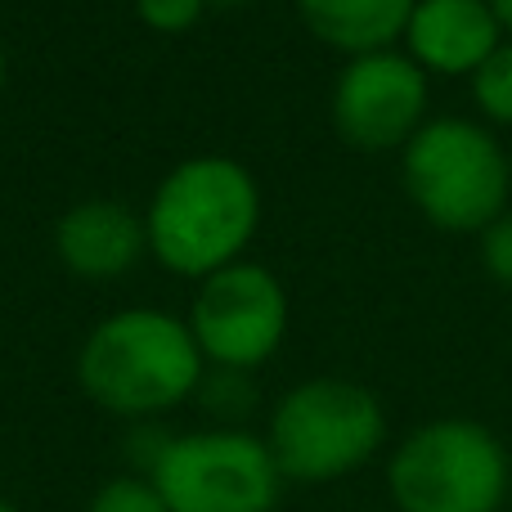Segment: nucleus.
Wrapping results in <instances>:
<instances>
[{
  "mask_svg": "<svg viewBox=\"0 0 512 512\" xmlns=\"http://www.w3.org/2000/svg\"><path fill=\"white\" fill-rule=\"evenodd\" d=\"M207 5H221V9H234V5H252V0H207Z\"/></svg>",
  "mask_w": 512,
  "mask_h": 512,
  "instance_id": "f3484780",
  "label": "nucleus"
},
{
  "mask_svg": "<svg viewBox=\"0 0 512 512\" xmlns=\"http://www.w3.org/2000/svg\"><path fill=\"white\" fill-rule=\"evenodd\" d=\"M86 512H167V504H162V495L153 490L149 477L126 472V477L104 481V486L90 495Z\"/></svg>",
  "mask_w": 512,
  "mask_h": 512,
  "instance_id": "ddd939ff",
  "label": "nucleus"
},
{
  "mask_svg": "<svg viewBox=\"0 0 512 512\" xmlns=\"http://www.w3.org/2000/svg\"><path fill=\"white\" fill-rule=\"evenodd\" d=\"M512 459L477 418H432L414 427L387 459L396 512H504Z\"/></svg>",
  "mask_w": 512,
  "mask_h": 512,
  "instance_id": "39448f33",
  "label": "nucleus"
},
{
  "mask_svg": "<svg viewBox=\"0 0 512 512\" xmlns=\"http://www.w3.org/2000/svg\"><path fill=\"white\" fill-rule=\"evenodd\" d=\"M490 9H495L499 23H504V32L512 36V0H490Z\"/></svg>",
  "mask_w": 512,
  "mask_h": 512,
  "instance_id": "dca6fc26",
  "label": "nucleus"
},
{
  "mask_svg": "<svg viewBox=\"0 0 512 512\" xmlns=\"http://www.w3.org/2000/svg\"><path fill=\"white\" fill-rule=\"evenodd\" d=\"M207 360L189 319L162 306H126L99 319L77 351V382L104 414L153 423L198 396Z\"/></svg>",
  "mask_w": 512,
  "mask_h": 512,
  "instance_id": "f257e3e1",
  "label": "nucleus"
},
{
  "mask_svg": "<svg viewBox=\"0 0 512 512\" xmlns=\"http://www.w3.org/2000/svg\"><path fill=\"white\" fill-rule=\"evenodd\" d=\"M149 252L144 216L117 198H81L54 225V256L68 274L86 283H113L140 265Z\"/></svg>",
  "mask_w": 512,
  "mask_h": 512,
  "instance_id": "9d476101",
  "label": "nucleus"
},
{
  "mask_svg": "<svg viewBox=\"0 0 512 512\" xmlns=\"http://www.w3.org/2000/svg\"><path fill=\"white\" fill-rule=\"evenodd\" d=\"M261 230V185L239 158L198 153L158 180L144 207V239L162 270L180 279H212L243 261Z\"/></svg>",
  "mask_w": 512,
  "mask_h": 512,
  "instance_id": "f03ea898",
  "label": "nucleus"
},
{
  "mask_svg": "<svg viewBox=\"0 0 512 512\" xmlns=\"http://www.w3.org/2000/svg\"><path fill=\"white\" fill-rule=\"evenodd\" d=\"M508 508H512V486H508Z\"/></svg>",
  "mask_w": 512,
  "mask_h": 512,
  "instance_id": "aec40b11",
  "label": "nucleus"
},
{
  "mask_svg": "<svg viewBox=\"0 0 512 512\" xmlns=\"http://www.w3.org/2000/svg\"><path fill=\"white\" fill-rule=\"evenodd\" d=\"M432 77L405 50H373L342 63L333 81V126L351 149H405L427 126Z\"/></svg>",
  "mask_w": 512,
  "mask_h": 512,
  "instance_id": "6e6552de",
  "label": "nucleus"
},
{
  "mask_svg": "<svg viewBox=\"0 0 512 512\" xmlns=\"http://www.w3.org/2000/svg\"><path fill=\"white\" fill-rule=\"evenodd\" d=\"M0 512H18V508H14V504H9V499H5V495H0Z\"/></svg>",
  "mask_w": 512,
  "mask_h": 512,
  "instance_id": "6ab92c4d",
  "label": "nucleus"
},
{
  "mask_svg": "<svg viewBox=\"0 0 512 512\" xmlns=\"http://www.w3.org/2000/svg\"><path fill=\"white\" fill-rule=\"evenodd\" d=\"M189 333L212 369L252 373L288 337V292L261 261H234L198 283L189 306Z\"/></svg>",
  "mask_w": 512,
  "mask_h": 512,
  "instance_id": "0eeeda50",
  "label": "nucleus"
},
{
  "mask_svg": "<svg viewBox=\"0 0 512 512\" xmlns=\"http://www.w3.org/2000/svg\"><path fill=\"white\" fill-rule=\"evenodd\" d=\"M400 185L436 230L481 234L512 207V153L477 117H427L400 149Z\"/></svg>",
  "mask_w": 512,
  "mask_h": 512,
  "instance_id": "7ed1b4c3",
  "label": "nucleus"
},
{
  "mask_svg": "<svg viewBox=\"0 0 512 512\" xmlns=\"http://www.w3.org/2000/svg\"><path fill=\"white\" fill-rule=\"evenodd\" d=\"M5 72H9V63H5V45H0V90H5Z\"/></svg>",
  "mask_w": 512,
  "mask_h": 512,
  "instance_id": "a211bd4d",
  "label": "nucleus"
},
{
  "mask_svg": "<svg viewBox=\"0 0 512 512\" xmlns=\"http://www.w3.org/2000/svg\"><path fill=\"white\" fill-rule=\"evenodd\" d=\"M472 104L486 126H512V36L495 45L486 63L472 72Z\"/></svg>",
  "mask_w": 512,
  "mask_h": 512,
  "instance_id": "f8f14e48",
  "label": "nucleus"
},
{
  "mask_svg": "<svg viewBox=\"0 0 512 512\" xmlns=\"http://www.w3.org/2000/svg\"><path fill=\"white\" fill-rule=\"evenodd\" d=\"M508 153H512V149H508Z\"/></svg>",
  "mask_w": 512,
  "mask_h": 512,
  "instance_id": "412c9836",
  "label": "nucleus"
},
{
  "mask_svg": "<svg viewBox=\"0 0 512 512\" xmlns=\"http://www.w3.org/2000/svg\"><path fill=\"white\" fill-rule=\"evenodd\" d=\"M477 239H481V265H486V274L499 288L512 292V207L504 216H495Z\"/></svg>",
  "mask_w": 512,
  "mask_h": 512,
  "instance_id": "2eb2a0df",
  "label": "nucleus"
},
{
  "mask_svg": "<svg viewBox=\"0 0 512 512\" xmlns=\"http://www.w3.org/2000/svg\"><path fill=\"white\" fill-rule=\"evenodd\" d=\"M207 0H135V14L144 27H153L158 36H180L189 27H198V18L207 14Z\"/></svg>",
  "mask_w": 512,
  "mask_h": 512,
  "instance_id": "4468645a",
  "label": "nucleus"
},
{
  "mask_svg": "<svg viewBox=\"0 0 512 512\" xmlns=\"http://www.w3.org/2000/svg\"><path fill=\"white\" fill-rule=\"evenodd\" d=\"M504 36L490 0H418L405 27V54L427 77H472Z\"/></svg>",
  "mask_w": 512,
  "mask_h": 512,
  "instance_id": "1a4fd4ad",
  "label": "nucleus"
},
{
  "mask_svg": "<svg viewBox=\"0 0 512 512\" xmlns=\"http://www.w3.org/2000/svg\"><path fill=\"white\" fill-rule=\"evenodd\" d=\"M414 5L418 0H297V14L315 41L355 59L373 50H396V41H405Z\"/></svg>",
  "mask_w": 512,
  "mask_h": 512,
  "instance_id": "9b49d317",
  "label": "nucleus"
},
{
  "mask_svg": "<svg viewBox=\"0 0 512 512\" xmlns=\"http://www.w3.org/2000/svg\"><path fill=\"white\" fill-rule=\"evenodd\" d=\"M265 445L283 481L328 486L387 445V409L355 378H306L274 400Z\"/></svg>",
  "mask_w": 512,
  "mask_h": 512,
  "instance_id": "20e7f679",
  "label": "nucleus"
},
{
  "mask_svg": "<svg viewBox=\"0 0 512 512\" xmlns=\"http://www.w3.org/2000/svg\"><path fill=\"white\" fill-rule=\"evenodd\" d=\"M149 481L167 512H274L283 495V472L265 436L243 427L167 436Z\"/></svg>",
  "mask_w": 512,
  "mask_h": 512,
  "instance_id": "423d86ee",
  "label": "nucleus"
}]
</instances>
